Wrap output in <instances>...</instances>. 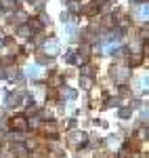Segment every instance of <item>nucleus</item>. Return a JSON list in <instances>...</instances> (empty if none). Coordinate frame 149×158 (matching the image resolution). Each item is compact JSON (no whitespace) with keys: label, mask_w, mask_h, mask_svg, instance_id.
Instances as JSON below:
<instances>
[{"label":"nucleus","mask_w":149,"mask_h":158,"mask_svg":"<svg viewBox=\"0 0 149 158\" xmlns=\"http://www.w3.org/2000/svg\"><path fill=\"white\" fill-rule=\"evenodd\" d=\"M2 42H4V36H2V32H0V44H2Z\"/></svg>","instance_id":"b1692460"},{"label":"nucleus","mask_w":149,"mask_h":158,"mask_svg":"<svg viewBox=\"0 0 149 158\" xmlns=\"http://www.w3.org/2000/svg\"><path fill=\"white\" fill-rule=\"evenodd\" d=\"M21 99H23V93H11V95H9V106H11V108H15Z\"/></svg>","instance_id":"423d86ee"},{"label":"nucleus","mask_w":149,"mask_h":158,"mask_svg":"<svg viewBox=\"0 0 149 158\" xmlns=\"http://www.w3.org/2000/svg\"><path fill=\"white\" fill-rule=\"evenodd\" d=\"M67 36H69V38L76 36V25H67Z\"/></svg>","instance_id":"dca6fc26"},{"label":"nucleus","mask_w":149,"mask_h":158,"mask_svg":"<svg viewBox=\"0 0 149 158\" xmlns=\"http://www.w3.org/2000/svg\"><path fill=\"white\" fill-rule=\"evenodd\" d=\"M109 106H120V99H118V97L112 99V101H109Z\"/></svg>","instance_id":"412c9836"},{"label":"nucleus","mask_w":149,"mask_h":158,"mask_svg":"<svg viewBox=\"0 0 149 158\" xmlns=\"http://www.w3.org/2000/svg\"><path fill=\"white\" fill-rule=\"evenodd\" d=\"M120 116H122V118H128V116H130V110H128V108H122V110H120Z\"/></svg>","instance_id":"f3484780"},{"label":"nucleus","mask_w":149,"mask_h":158,"mask_svg":"<svg viewBox=\"0 0 149 158\" xmlns=\"http://www.w3.org/2000/svg\"><path fill=\"white\" fill-rule=\"evenodd\" d=\"M97 158H105V156H97Z\"/></svg>","instance_id":"a878e982"},{"label":"nucleus","mask_w":149,"mask_h":158,"mask_svg":"<svg viewBox=\"0 0 149 158\" xmlns=\"http://www.w3.org/2000/svg\"><path fill=\"white\" fill-rule=\"evenodd\" d=\"M42 53H46V57H55V55L61 53V47H59V42H57L55 38H50V40H44V44H42Z\"/></svg>","instance_id":"f257e3e1"},{"label":"nucleus","mask_w":149,"mask_h":158,"mask_svg":"<svg viewBox=\"0 0 149 158\" xmlns=\"http://www.w3.org/2000/svg\"><path fill=\"white\" fill-rule=\"evenodd\" d=\"M112 74H113V78L118 80V82H124V80H128V68H113L112 70Z\"/></svg>","instance_id":"20e7f679"},{"label":"nucleus","mask_w":149,"mask_h":158,"mask_svg":"<svg viewBox=\"0 0 149 158\" xmlns=\"http://www.w3.org/2000/svg\"><path fill=\"white\" fill-rule=\"evenodd\" d=\"M0 9L2 11H13L15 9V0H0Z\"/></svg>","instance_id":"0eeeda50"},{"label":"nucleus","mask_w":149,"mask_h":158,"mask_svg":"<svg viewBox=\"0 0 149 158\" xmlns=\"http://www.w3.org/2000/svg\"><path fill=\"white\" fill-rule=\"evenodd\" d=\"M25 74H27L29 78H34V80H36V78H40V76H42V70L38 68L36 63H32V65H29V68L25 70Z\"/></svg>","instance_id":"39448f33"},{"label":"nucleus","mask_w":149,"mask_h":158,"mask_svg":"<svg viewBox=\"0 0 149 158\" xmlns=\"http://www.w3.org/2000/svg\"><path fill=\"white\" fill-rule=\"evenodd\" d=\"M107 146H109V148H116V146H118V137H116V135H112V137L107 139Z\"/></svg>","instance_id":"ddd939ff"},{"label":"nucleus","mask_w":149,"mask_h":158,"mask_svg":"<svg viewBox=\"0 0 149 158\" xmlns=\"http://www.w3.org/2000/svg\"><path fill=\"white\" fill-rule=\"evenodd\" d=\"M139 15H141V17L147 21V2H145V4H141V9H139Z\"/></svg>","instance_id":"f8f14e48"},{"label":"nucleus","mask_w":149,"mask_h":158,"mask_svg":"<svg viewBox=\"0 0 149 158\" xmlns=\"http://www.w3.org/2000/svg\"><path fill=\"white\" fill-rule=\"evenodd\" d=\"M130 2H135V4H139V2H143V0H130Z\"/></svg>","instance_id":"393cba45"},{"label":"nucleus","mask_w":149,"mask_h":158,"mask_svg":"<svg viewBox=\"0 0 149 158\" xmlns=\"http://www.w3.org/2000/svg\"><path fill=\"white\" fill-rule=\"evenodd\" d=\"M61 93H63V97H69V99H72V97L76 95V93L72 91V89H61Z\"/></svg>","instance_id":"4468645a"},{"label":"nucleus","mask_w":149,"mask_h":158,"mask_svg":"<svg viewBox=\"0 0 149 158\" xmlns=\"http://www.w3.org/2000/svg\"><path fill=\"white\" fill-rule=\"evenodd\" d=\"M80 85H82V89H90V86H92V78H88V76H82Z\"/></svg>","instance_id":"1a4fd4ad"},{"label":"nucleus","mask_w":149,"mask_h":158,"mask_svg":"<svg viewBox=\"0 0 149 158\" xmlns=\"http://www.w3.org/2000/svg\"><path fill=\"white\" fill-rule=\"evenodd\" d=\"M44 133L55 135L57 133V124H55V122H44Z\"/></svg>","instance_id":"6e6552de"},{"label":"nucleus","mask_w":149,"mask_h":158,"mask_svg":"<svg viewBox=\"0 0 149 158\" xmlns=\"http://www.w3.org/2000/svg\"><path fill=\"white\" fill-rule=\"evenodd\" d=\"M19 36L29 38V27H19Z\"/></svg>","instance_id":"2eb2a0df"},{"label":"nucleus","mask_w":149,"mask_h":158,"mask_svg":"<svg viewBox=\"0 0 149 158\" xmlns=\"http://www.w3.org/2000/svg\"><path fill=\"white\" fill-rule=\"evenodd\" d=\"M69 143H72V146L74 148H80V146H84V143H86V135L82 133V131H78V133H72L69 135Z\"/></svg>","instance_id":"f03ea898"},{"label":"nucleus","mask_w":149,"mask_h":158,"mask_svg":"<svg viewBox=\"0 0 149 158\" xmlns=\"http://www.w3.org/2000/svg\"><path fill=\"white\" fill-rule=\"evenodd\" d=\"M29 127H38V118H32L29 120Z\"/></svg>","instance_id":"4be33fe9"},{"label":"nucleus","mask_w":149,"mask_h":158,"mask_svg":"<svg viewBox=\"0 0 149 158\" xmlns=\"http://www.w3.org/2000/svg\"><path fill=\"white\" fill-rule=\"evenodd\" d=\"M130 63H132V65H137V63H141V55H135V57L130 59Z\"/></svg>","instance_id":"a211bd4d"},{"label":"nucleus","mask_w":149,"mask_h":158,"mask_svg":"<svg viewBox=\"0 0 149 158\" xmlns=\"http://www.w3.org/2000/svg\"><path fill=\"white\" fill-rule=\"evenodd\" d=\"M29 27H32V30H34V32H38V30H40V27H42V23H40V21H38V19H29Z\"/></svg>","instance_id":"9b49d317"},{"label":"nucleus","mask_w":149,"mask_h":158,"mask_svg":"<svg viewBox=\"0 0 149 158\" xmlns=\"http://www.w3.org/2000/svg\"><path fill=\"white\" fill-rule=\"evenodd\" d=\"M4 76H6V74L2 72V68H0V78H4Z\"/></svg>","instance_id":"5701e85b"},{"label":"nucleus","mask_w":149,"mask_h":158,"mask_svg":"<svg viewBox=\"0 0 149 158\" xmlns=\"http://www.w3.org/2000/svg\"><path fill=\"white\" fill-rule=\"evenodd\" d=\"M25 21V15L23 13H17V23H23Z\"/></svg>","instance_id":"6ab92c4d"},{"label":"nucleus","mask_w":149,"mask_h":158,"mask_svg":"<svg viewBox=\"0 0 149 158\" xmlns=\"http://www.w3.org/2000/svg\"><path fill=\"white\" fill-rule=\"evenodd\" d=\"M13 150H15V152H17L19 156H25V154H27V150H25V146H21V143H15V146H13Z\"/></svg>","instance_id":"9d476101"},{"label":"nucleus","mask_w":149,"mask_h":158,"mask_svg":"<svg viewBox=\"0 0 149 158\" xmlns=\"http://www.w3.org/2000/svg\"><path fill=\"white\" fill-rule=\"evenodd\" d=\"M88 74H90V68L84 65V68H82V76H88Z\"/></svg>","instance_id":"aec40b11"},{"label":"nucleus","mask_w":149,"mask_h":158,"mask_svg":"<svg viewBox=\"0 0 149 158\" xmlns=\"http://www.w3.org/2000/svg\"><path fill=\"white\" fill-rule=\"evenodd\" d=\"M11 129H15V131H25L27 129L25 116H15V118H11Z\"/></svg>","instance_id":"7ed1b4c3"}]
</instances>
